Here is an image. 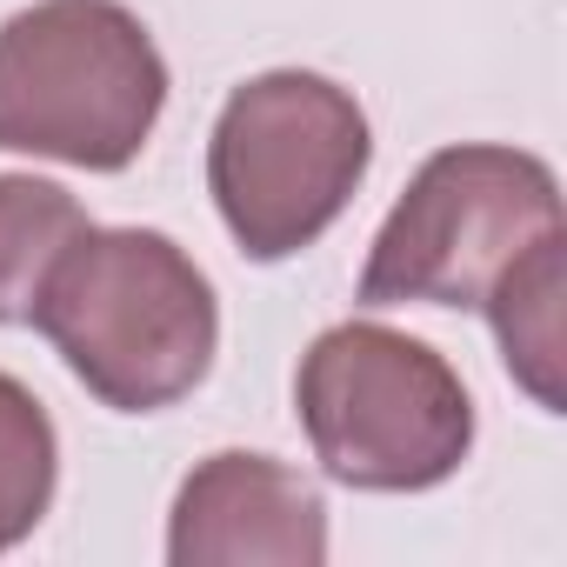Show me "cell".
<instances>
[{
	"instance_id": "cell-1",
	"label": "cell",
	"mask_w": 567,
	"mask_h": 567,
	"mask_svg": "<svg viewBox=\"0 0 567 567\" xmlns=\"http://www.w3.org/2000/svg\"><path fill=\"white\" fill-rule=\"evenodd\" d=\"M28 328L114 414L187 401L220 354L214 280L161 227H87L54 260Z\"/></svg>"
},
{
	"instance_id": "cell-2",
	"label": "cell",
	"mask_w": 567,
	"mask_h": 567,
	"mask_svg": "<svg viewBox=\"0 0 567 567\" xmlns=\"http://www.w3.org/2000/svg\"><path fill=\"white\" fill-rule=\"evenodd\" d=\"M167 61L121 0H34L0 21V147L87 174L141 161Z\"/></svg>"
},
{
	"instance_id": "cell-3",
	"label": "cell",
	"mask_w": 567,
	"mask_h": 567,
	"mask_svg": "<svg viewBox=\"0 0 567 567\" xmlns=\"http://www.w3.org/2000/svg\"><path fill=\"white\" fill-rule=\"evenodd\" d=\"M295 414L328 481L361 494H427L474 454V401L427 341L341 321L295 368Z\"/></svg>"
},
{
	"instance_id": "cell-4",
	"label": "cell",
	"mask_w": 567,
	"mask_h": 567,
	"mask_svg": "<svg viewBox=\"0 0 567 567\" xmlns=\"http://www.w3.org/2000/svg\"><path fill=\"white\" fill-rule=\"evenodd\" d=\"M374 161L361 101L308 68H274L227 94L207 134V194L247 260H295L354 200Z\"/></svg>"
},
{
	"instance_id": "cell-5",
	"label": "cell",
	"mask_w": 567,
	"mask_h": 567,
	"mask_svg": "<svg viewBox=\"0 0 567 567\" xmlns=\"http://www.w3.org/2000/svg\"><path fill=\"white\" fill-rule=\"evenodd\" d=\"M554 227L560 181L540 154L501 141L441 147L388 207L354 295L361 308H481L494 280Z\"/></svg>"
},
{
	"instance_id": "cell-6",
	"label": "cell",
	"mask_w": 567,
	"mask_h": 567,
	"mask_svg": "<svg viewBox=\"0 0 567 567\" xmlns=\"http://www.w3.org/2000/svg\"><path fill=\"white\" fill-rule=\"evenodd\" d=\"M167 560L174 567H321L328 501L288 461L220 447L174 494Z\"/></svg>"
},
{
	"instance_id": "cell-7",
	"label": "cell",
	"mask_w": 567,
	"mask_h": 567,
	"mask_svg": "<svg viewBox=\"0 0 567 567\" xmlns=\"http://www.w3.org/2000/svg\"><path fill=\"white\" fill-rule=\"evenodd\" d=\"M481 308L494 321V341H501L514 388L534 408L567 414V227L540 234L487 288Z\"/></svg>"
},
{
	"instance_id": "cell-8",
	"label": "cell",
	"mask_w": 567,
	"mask_h": 567,
	"mask_svg": "<svg viewBox=\"0 0 567 567\" xmlns=\"http://www.w3.org/2000/svg\"><path fill=\"white\" fill-rule=\"evenodd\" d=\"M87 207L41 174H0V328H28L54 260L87 234Z\"/></svg>"
},
{
	"instance_id": "cell-9",
	"label": "cell",
	"mask_w": 567,
	"mask_h": 567,
	"mask_svg": "<svg viewBox=\"0 0 567 567\" xmlns=\"http://www.w3.org/2000/svg\"><path fill=\"white\" fill-rule=\"evenodd\" d=\"M54 481H61V441L41 394L14 374H0V554L21 547L48 520Z\"/></svg>"
}]
</instances>
